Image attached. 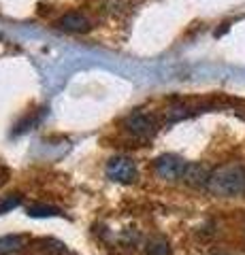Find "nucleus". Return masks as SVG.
Instances as JSON below:
<instances>
[{
    "label": "nucleus",
    "mask_w": 245,
    "mask_h": 255,
    "mask_svg": "<svg viewBox=\"0 0 245 255\" xmlns=\"http://www.w3.org/2000/svg\"><path fill=\"white\" fill-rule=\"evenodd\" d=\"M207 187L211 189V194L224 196V198L245 194V166L228 164V166L213 170Z\"/></svg>",
    "instance_id": "f257e3e1"
},
{
    "label": "nucleus",
    "mask_w": 245,
    "mask_h": 255,
    "mask_svg": "<svg viewBox=\"0 0 245 255\" xmlns=\"http://www.w3.org/2000/svg\"><path fill=\"white\" fill-rule=\"evenodd\" d=\"M105 172H107V177L115 183H134L139 177L137 164H134L130 157H124V155H115L109 159Z\"/></svg>",
    "instance_id": "f03ea898"
},
{
    "label": "nucleus",
    "mask_w": 245,
    "mask_h": 255,
    "mask_svg": "<svg viewBox=\"0 0 245 255\" xmlns=\"http://www.w3.org/2000/svg\"><path fill=\"white\" fill-rule=\"evenodd\" d=\"M188 162H184L179 155H173V153H167V155H160L156 157L154 162V170L160 179L164 181H177L184 177V170H186Z\"/></svg>",
    "instance_id": "7ed1b4c3"
},
{
    "label": "nucleus",
    "mask_w": 245,
    "mask_h": 255,
    "mask_svg": "<svg viewBox=\"0 0 245 255\" xmlns=\"http://www.w3.org/2000/svg\"><path fill=\"white\" fill-rule=\"evenodd\" d=\"M124 128L132 134V136L147 138V136H152V134H154L156 122L149 115H145V113H132L130 117H126Z\"/></svg>",
    "instance_id": "20e7f679"
},
{
    "label": "nucleus",
    "mask_w": 245,
    "mask_h": 255,
    "mask_svg": "<svg viewBox=\"0 0 245 255\" xmlns=\"http://www.w3.org/2000/svg\"><path fill=\"white\" fill-rule=\"evenodd\" d=\"M209 177H211V172L207 166H203L199 162H188L181 181L190 187H205V185H209Z\"/></svg>",
    "instance_id": "39448f33"
},
{
    "label": "nucleus",
    "mask_w": 245,
    "mask_h": 255,
    "mask_svg": "<svg viewBox=\"0 0 245 255\" xmlns=\"http://www.w3.org/2000/svg\"><path fill=\"white\" fill-rule=\"evenodd\" d=\"M58 26L66 32H88L90 30V19L83 13H66L64 17H60Z\"/></svg>",
    "instance_id": "423d86ee"
},
{
    "label": "nucleus",
    "mask_w": 245,
    "mask_h": 255,
    "mask_svg": "<svg viewBox=\"0 0 245 255\" xmlns=\"http://www.w3.org/2000/svg\"><path fill=\"white\" fill-rule=\"evenodd\" d=\"M28 238L21 234H9V236H0V255H13L21 251L26 247Z\"/></svg>",
    "instance_id": "0eeeda50"
},
{
    "label": "nucleus",
    "mask_w": 245,
    "mask_h": 255,
    "mask_svg": "<svg viewBox=\"0 0 245 255\" xmlns=\"http://www.w3.org/2000/svg\"><path fill=\"white\" fill-rule=\"evenodd\" d=\"M36 247L41 249V253L45 255H66L68 249H66V245L64 243H60V241H53V238H43V241H38Z\"/></svg>",
    "instance_id": "6e6552de"
},
{
    "label": "nucleus",
    "mask_w": 245,
    "mask_h": 255,
    "mask_svg": "<svg viewBox=\"0 0 245 255\" xmlns=\"http://www.w3.org/2000/svg\"><path fill=\"white\" fill-rule=\"evenodd\" d=\"M28 215L34 219H45V217H60L62 211L56 206H47V204H32L28 206Z\"/></svg>",
    "instance_id": "1a4fd4ad"
},
{
    "label": "nucleus",
    "mask_w": 245,
    "mask_h": 255,
    "mask_svg": "<svg viewBox=\"0 0 245 255\" xmlns=\"http://www.w3.org/2000/svg\"><path fill=\"white\" fill-rule=\"evenodd\" d=\"M147 255H171V245L164 238H154L147 245Z\"/></svg>",
    "instance_id": "9d476101"
},
{
    "label": "nucleus",
    "mask_w": 245,
    "mask_h": 255,
    "mask_svg": "<svg viewBox=\"0 0 245 255\" xmlns=\"http://www.w3.org/2000/svg\"><path fill=\"white\" fill-rule=\"evenodd\" d=\"M19 204H21V196L19 194H6V196H2V198H0V215L17 209Z\"/></svg>",
    "instance_id": "9b49d317"
}]
</instances>
